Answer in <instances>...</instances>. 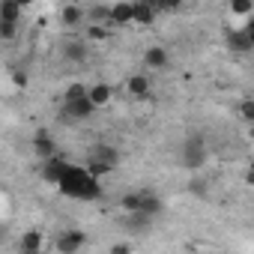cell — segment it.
<instances>
[{
  "instance_id": "cell-1",
  "label": "cell",
  "mask_w": 254,
  "mask_h": 254,
  "mask_svg": "<svg viewBox=\"0 0 254 254\" xmlns=\"http://www.w3.org/2000/svg\"><path fill=\"white\" fill-rule=\"evenodd\" d=\"M60 194H66V197H72V200H96V197H102V186H99V180L87 171V168H69L66 171V177L60 180Z\"/></svg>"
},
{
  "instance_id": "cell-2",
  "label": "cell",
  "mask_w": 254,
  "mask_h": 254,
  "mask_svg": "<svg viewBox=\"0 0 254 254\" xmlns=\"http://www.w3.org/2000/svg\"><path fill=\"white\" fill-rule=\"evenodd\" d=\"M206 159H209L206 141H203L200 135H189V138L183 141V150H180V162H183V168L191 171V174H197V171L206 165Z\"/></svg>"
},
{
  "instance_id": "cell-3",
  "label": "cell",
  "mask_w": 254,
  "mask_h": 254,
  "mask_svg": "<svg viewBox=\"0 0 254 254\" xmlns=\"http://www.w3.org/2000/svg\"><path fill=\"white\" fill-rule=\"evenodd\" d=\"M117 162H120V150H117V147H111V144H96V147L90 150L87 171L99 180V177L111 174V171L117 168Z\"/></svg>"
},
{
  "instance_id": "cell-4",
  "label": "cell",
  "mask_w": 254,
  "mask_h": 254,
  "mask_svg": "<svg viewBox=\"0 0 254 254\" xmlns=\"http://www.w3.org/2000/svg\"><path fill=\"white\" fill-rule=\"evenodd\" d=\"M84 245H87V233H84V230H63V233H57V239H54L57 254H78Z\"/></svg>"
},
{
  "instance_id": "cell-5",
  "label": "cell",
  "mask_w": 254,
  "mask_h": 254,
  "mask_svg": "<svg viewBox=\"0 0 254 254\" xmlns=\"http://www.w3.org/2000/svg\"><path fill=\"white\" fill-rule=\"evenodd\" d=\"M93 111H96V105L90 102V93H87V99H78V102H63V120H66V123L87 120Z\"/></svg>"
},
{
  "instance_id": "cell-6",
  "label": "cell",
  "mask_w": 254,
  "mask_h": 254,
  "mask_svg": "<svg viewBox=\"0 0 254 254\" xmlns=\"http://www.w3.org/2000/svg\"><path fill=\"white\" fill-rule=\"evenodd\" d=\"M72 165L63 159V156H54V159H48V162H42V180L45 183H51V186H60V180L66 177V171H69Z\"/></svg>"
},
{
  "instance_id": "cell-7",
  "label": "cell",
  "mask_w": 254,
  "mask_h": 254,
  "mask_svg": "<svg viewBox=\"0 0 254 254\" xmlns=\"http://www.w3.org/2000/svg\"><path fill=\"white\" fill-rule=\"evenodd\" d=\"M33 153H36L42 162H48V159H54V156H57V147H54V135H51L48 129H39V132L33 135Z\"/></svg>"
},
{
  "instance_id": "cell-8",
  "label": "cell",
  "mask_w": 254,
  "mask_h": 254,
  "mask_svg": "<svg viewBox=\"0 0 254 254\" xmlns=\"http://www.w3.org/2000/svg\"><path fill=\"white\" fill-rule=\"evenodd\" d=\"M123 227L129 233H135V236H144V233H150L153 218L144 215V212H129V215H123Z\"/></svg>"
},
{
  "instance_id": "cell-9",
  "label": "cell",
  "mask_w": 254,
  "mask_h": 254,
  "mask_svg": "<svg viewBox=\"0 0 254 254\" xmlns=\"http://www.w3.org/2000/svg\"><path fill=\"white\" fill-rule=\"evenodd\" d=\"M227 48L239 51V54H248V51H254V42L245 33V27H233V30H227Z\"/></svg>"
},
{
  "instance_id": "cell-10",
  "label": "cell",
  "mask_w": 254,
  "mask_h": 254,
  "mask_svg": "<svg viewBox=\"0 0 254 254\" xmlns=\"http://www.w3.org/2000/svg\"><path fill=\"white\" fill-rule=\"evenodd\" d=\"M111 24H135V3H126V0L114 3L111 6Z\"/></svg>"
},
{
  "instance_id": "cell-11",
  "label": "cell",
  "mask_w": 254,
  "mask_h": 254,
  "mask_svg": "<svg viewBox=\"0 0 254 254\" xmlns=\"http://www.w3.org/2000/svg\"><path fill=\"white\" fill-rule=\"evenodd\" d=\"M162 197L153 191V189H141V212L144 215H150V218H156L159 212H162Z\"/></svg>"
},
{
  "instance_id": "cell-12",
  "label": "cell",
  "mask_w": 254,
  "mask_h": 254,
  "mask_svg": "<svg viewBox=\"0 0 254 254\" xmlns=\"http://www.w3.org/2000/svg\"><path fill=\"white\" fill-rule=\"evenodd\" d=\"M168 63H171L168 48H159V45H156V48H147V51H144V66H147V69H165Z\"/></svg>"
},
{
  "instance_id": "cell-13",
  "label": "cell",
  "mask_w": 254,
  "mask_h": 254,
  "mask_svg": "<svg viewBox=\"0 0 254 254\" xmlns=\"http://www.w3.org/2000/svg\"><path fill=\"white\" fill-rule=\"evenodd\" d=\"M18 251H45V236L42 230H24L21 242H18Z\"/></svg>"
},
{
  "instance_id": "cell-14",
  "label": "cell",
  "mask_w": 254,
  "mask_h": 254,
  "mask_svg": "<svg viewBox=\"0 0 254 254\" xmlns=\"http://www.w3.org/2000/svg\"><path fill=\"white\" fill-rule=\"evenodd\" d=\"M126 90H129V96H135V99H147L150 96V78L147 75H132L126 81Z\"/></svg>"
},
{
  "instance_id": "cell-15",
  "label": "cell",
  "mask_w": 254,
  "mask_h": 254,
  "mask_svg": "<svg viewBox=\"0 0 254 254\" xmlns=\"http://www.w3.org/2000/svg\"><path fill=\"white\" fill-rule=\"evenodd\" d=\"M63 57L69 63H84L90 57V48H87V42H66L63 45Z\"/></svg>"
},
{
  "instance_id": "cell-16",
  "label": "cell",
  "mask_w": 254,
  "mask_h": 254,
  "mask_svg": "<svg viewBox=\"0 0 254 254\" xmlns=\"http://www.w3.org/2000/svg\"><path fill=\"white\" fill-rule=\"evenodd\" d=\"M111 96H114V90H111L108 84H102V81L90 87V102H93L96 108H102V105H108V102H111Z\"/></svg>"
},
{
  "instance_id": "cell-17",
  "label": "cell",
  "mask_w": 254,
  "mask_h": 254,
  "mask_svg": "<svg viewBox=\"0 0 254 254\" xmlns=\"http://www.w3.org/2000/svg\"><path fill=\"white\" fill-rule=\"evenodd\" d=\"M156 9L159 6H153V3H135V24H153Z\"/></svg>"
},
{
  "instance_id": "cell-18",
  "label": "cell",
  "mask_w": 254,
  "mask_h": 254,
  "mask_svg": "<svg viewBox=\"0 0 254 254\" xmlns=\"http://www.w3.org/2000/svg\"><path fill=\"white\" fill-rule=\"evenodd\" d=\"M18 15H21V3H12V0H6V3L0 6V21H12V24H18Z\"/></svg>"
},
{
  "instance_id": "cell-19",
  "label": "cell",
  "mask_w": 254,
  "mask_h": 254,
  "mask_svg": "<svg viewBox=\"0 0 254 254\" xmlns=\"http://www.w3.org/2000/svg\"><path fill=\"white\" fill-rule=\"evenodd\" d=\"M60 18H63V24H81V18H84V9L81 6H63L60 9Z\"/></svg>"
},
{
  "instance_id": "cell-20",
  "label": "cell",
  "mask_w": 254,
  "mask_h": 254,
  "mask_svg": "<svg viewBox=\"0 0 254 254\" xmlns=\"http://www.w3.org/2000/svg\"><path fill=\"white\" fill-rule=\"evenodd\" d=\"M87 93H90V87H84V84H69L66 87V93H63V102H78V99H87Z\"/></svg>"
},
{
  "instance_id": "cell-21",
  "label": "cell",
  "mask_w": 254,
  "mask_h": 254,
  "mask_svg": "<svg viewBox=\"0 0 254 254\" xmlns=\"http://www.w3.org/2000/svg\"><path fill=\"white\" fill-rule=\"evenodd\" d=\"M230 12L233 15H254V3H251V0H233Z\"/></svg>"
},
{
  "instance_id": "cell-22",
  "label": "cell",
  "mask_w": 254,
  "mask_h": 254,
  "mask_svg": "<svg viewBox=\"0 0 254 254\" xmlns=\"http://www.w3.org/2000/svg\"><path fill=\"white\" fill-rule=\"evenodd\" d=\"M189 191H191L194 197H206V191H209V183H206V180H197V177H191V180H189Z\"/></svg>"
},
{
  "instance_id": "cell-23",
  "label": "cell",
  "mask_w": 254,
  "mask_h": 254,
  "mask_svg": "<svg viewBox=\"0 0 254 254\" xmlns=\"http://www.w3.org/2000/svg\"><path fill=\"white\" fill-rule=\"evenodd\" d=\"M239 117L254 126V99H242V102H239Z\"/></svg>"
},
{
  "instance_id": "cell-24",
  "label": "cell",
  "mask_w": 254,
  "mask_h": 254,
  "mask_svg": "<svg viewBox=\"0 0 254 254\" xmlns=\"http://www.w3.org/2000/svg\"><path fill=\"white\" fill-rule=\"evenodd\" d=\"M15 33H18V24H12V21H0V39H3V42H12Z\"/></svg>"
},
{
  "instance_id": "cell-25",
  "label": "cell",
  "mask_w": 254,
  "mask_h": 254,
  "mask_svg": "<svg viewBox=\"0 0 254 254\" xmlns=\"http://www.w3.org/2000/svg\"><path fill=\"white\" fill-rule=\"evenodd\" d=\"M108 254H132V248H129V245H126V242H114Z\"/></svg>"
},
{
  "instance_id": "cell-26",
  "label": "cell",
  "mask_w": 254,
  "mask_h": 254,
  "mask_svg": "<svg viewBox=\"0 0 254 254\" xmlns=\"http://www.w3.org/2000/svg\"><path fill=\"white\" fill-rule=\"evenodd\" d=\"M87 36H90V39H105V27H99V24H96V27H90V30H87Z\"/></svg>"
},
{
  "instance_id": "cell-27",
  "label": "cell",
  "mask_w": 254,
  "mask_h": 254,
  "mask_svg": "<svg viewBox=\"0 0 254 254\" xmlns=\"http://www.w3.org/2000/svg\"><path fill=\"white\" fill-rule=\"evenodd\" d=\"M242 27H245V33H248V36H251V42H254V15H251V18H248Z\"/></svg>"
},
{
  "instance_id": "cell-28",
  "label": "cell",
  "mask_w": 254,
  "mask_h": 254,
  "mask_svg": "<svg viewBox=\"0 0 254 254\" xmlns=\"http://www.w3.org/2000/svg\"><path fill=\"white\" fill-rule=\"evenodd\" d=\"M245 183H248V186H251V189H254V165H251V168H248V171H245Z\"/></svg>"
},
{
  "instance_id": "cell-29",
  "label": "cell",
  "mask_w": 254,
  "mask_h": 254,
  "mask_svg": "<svg viewBox=\"0 0 254 254\" xmlns=\"http://www.w3.org/2000/svg\"><path fill=\"white\" fill-rule=\"evenodd\" d=\"M21 254H45V251H21Z\"/></svg>"
},
{
  "instance_id": "cell-30",
  "label": "cell",
  "mask_w": 254,
  "mask_h": 254,
  "mask_svg": "<svg viewBox=\"0 0 254 254\" xmlns=\"http://www.w3.org/2000/svg\"><path fill=\"white\" fill-rule=\"evenodd\" d=\"M191 254H206V251H191Z\"/></svg>"
}]
</instances>
